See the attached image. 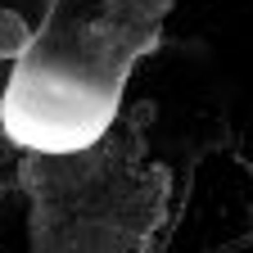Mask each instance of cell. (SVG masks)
<instances>
[{
  "mask_svg": "<svg viewBox=\"0 0 253 253\" xmlns=\"http://www.w3.org/2000/svg\"><path fill=\"white\" fill-rule=\"evenodd\" d=\"M0 118H5V136L27 149L73 154L100 140V131L113 118V95H100L82 77L23 59L5 90Z\"/></svg>",
  "mask_w": 253,
  "mask_h": 253,
  "instance_id": "obj_1",
  "label": "cell"
},
{
  "mask_svg": "<svg viewBox=\"0 0 253 253\" xmlns=\"http://www.w3.org/2000/svg\"><path fill=\"white\" fill-rule=\"evenodd\" d=\"M32 50V27L23 23V14L0 9V59H23Z\"/></svg>",
  "mask_w": 253,
  "mask_h": 253,
  "instance_id": "obj_2",
  "label": "cell"
}]
</instances>
